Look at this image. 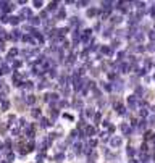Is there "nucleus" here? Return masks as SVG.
Listing matches in <instances>:
<instances>
[{
    "label": "nucleus",
    "instance_id": "1",
    "mask_svg": "<svg viewBox=\"0 0 155 163\" xmlns=\"http://www.w3.org/2000/svg\"><path fill=\"white\" fill-rule=\"evenodd\" d=\"M128 105H129V108H136V107H137V99H136V95L128 97Z\"/></svg>",
    "mask_w": 155,
    "mask_h": 163
},
{
    "label": "nucleus",
    "instance_id": "2",
    "mask_svg": "<svg viewBox=\"0 0 155 163\" xmlns=\"http://www.w3.org/2000/svg\"><path fill=\"white\" fill-rule=\"evenodd\" d=\"M91 32H92L91 29L84 31V34H82V40H84V42H87V40H89V37H91Z\"/></svg>",
    "mask_w": 155,
    "mask_h": 163
},
{
    "label": "nucleus",
    "instance_id": "3",
    "mask_svg": "<svg viewBox=\"0 0 155 163\" xmlns=\"http://www.w3.org/2000/svg\"><path fill=\"white\" fill-rule=\"evenodd\" d=\"M95 131H94V128H91V126H87V129H86V134H87V136H92V134H94Z\"/></svg>",
    "mask_w": 155,
    "mask_h": 163
},
{
    "label": "nucleus",
    "instance_id": "4",
    "mask_svg": "<svg viewBox=\"0 0 155 163\" xmlns=\"http://www.w3.org/2000/svg\"><path fill=\"white\" fill-rule=\"evenodd\" d=\"M26 102L29 103V105H32V103L36 102V99H34V95H29V97H27V99H26Z\"/></svg>",
    "mask_w": 155,
    "mask_h": 163
},
{
    "label": "nucleus",
    "instance_id": "5",
    "mask_svg": "<svg viewBox=\"0 0 155 163\" xmlns=\"http://www.w3.org/2000/svg\"><path fill=\"white\" fill-rule=\"evenodd\" d=\"M121 131H123L125 134H128V133H129V128H128V124H121Z\"/></svg>",
    "mask_w": 155,
    "mask_h": 163
},
{
    "label": "nucleus",
    "instance_id": "6",
    "mask_svg": "<svg viewBox=\"0 0 155 163\" xmlns=\"http://www.w3.org/2000/svg\"><path fill=\"white\" fill-rule=\"evenodd\" d=\"M112 144L113 145H120V144H121V139H120V137H115V139L112 141Z\"/></svg>",
    "mask_w": 155,
    "mask_h": 163
},
{
    "label": "nucleus",
    "instance_id": "7",
    "mask_svg": "<svg viewBox=\"0 0 155 163\" xmlns=\"http://www.w3.org/2000/svg\"><path fill=\"white\" fill-rule=\"evenodd\" d=\"M32 116H34V118H37V116H40V110H37V108H34V110H32Z\"/></svg>",
    "mask_w": 155,
    "mask_h": 163
},
{
    "label": "nucleus",
    "instance_id": "8",
    "mask_svg": "<svg viewBox=\"0 0 155 163\" xmlns=\"http://www.w3.org/2000/svg\"><path fill=\"white\" fill-rule=\"evenodd\" d=\"M57 5H58V3H50V5H49V10H57Z\"/></svg>",
    "mask_w": 155,
    "mask_h": 163
},
{
    "label": "nucleus",
    "instance_id": "9",
    "mask_svg": "<svg viewBox=\"0 0 155 163\" xmlns=\"http://www.w3.org/2000/svg\"><path fill=\"white\" fill-rule=\"evenodd\" d=\"M95 13H97V12H95V10L92 8V10H89V12H87V16H94Z\"/></svg>",
    "mask_w": 155,
    "mask_h": 163
},
{
    "label": "nucleus",
    "instance_id": "10",
    "mask_svg": "<svg viewBox=\"0 0 155 163\" xmlns=\"http://www.w3.org/2000/svg\"><path fill=\"white\" fill-rule=\"evenodd\" d=\"M31 23H32V24H37V23H40V19H39V18H31Z\"/></svg>",
    "mask_w": 155,
    "mask_h": 163
},
{
    "label": "nucleus",
    "instance_id": "11",
    "mask_svg": "<svg viewBox=\"0 0 155 163\" xmlns=\"http://www.w3.org/2000/svg\"><path fill=\"white\" fill-rule=\"evenodd\" d=\"M92 115H94V112H92V110H87V112H86V116H87V118H91Z\"/></svg>",
    "mask_w": 155,
    "mask_h": 163
},
{
    "label": "nucleus",
    "instance_id": "12",
    "mask_svg": "<svg viewBox=\"0 0 155 163\" xmlns=\"http://www.w3.org/2000/svg\"><path fill=\"white\" fill-rule=\"evenodd\" d=\"M2 108H3V110L8 108V102H3V103H2Z\"/></svg>",
    "mask_w": 155,
    "mask_h": 163
},
{
    "label": "nucleus",
    "instance_id": "13",
    "mask_svg": "<svg viewBox=\"0 0 155 163\" xmlns=\"http://www.w3.org/2000/svg\"><path fill=\"white\" fill-rule=\"evenodd\" d=\"M128 155H131V157H133V155H134V150H133V149H131V147L128 149Z\"/></svg>",
    "mask_w": 155,
    "mask_h": 163
},
{
    "label": "nucleus",
    "instance_id": "14",
    "mask_svg": "<svg viewBox=\"0 0 155 163\" xmlns=\"http://www.w3.org/2000/svg\"><path fill=\"white\" fill-rule=\"evenodd\" d=\"M141 116H147V110H141Z\"/></svg>",
    "mask_w": 155,
    "mask_h": 163
},
{
    "label": "nucleus",
    "instance_id": "15",
    "mask_svg": "<svg viewBox=\"0 0 155 163\" xmlns=\"http://www.w3.org/2000/svg\"><path fill=\"white\" fill-rule=\"evenodd\" d=\"M149 37H150V39H155V32H154V31H152V32L149 34Z\"/></svg>",
    "mask_w": 155,
    "mask_h": 163
},
{
    "label": "nucleus",
    "instance_id": "16",
    "mask_svg": "<svg viewBox=\"0 0 155 163\" xmlns=\"http://www.w3.org/2000/svg\"><path fill=\"white\" fill-rule=\"evenodd\" d=\"M154 79H155V76H154Z\"/></svg>",
    "mask_w": 155,
    "mask_h": 163
},
{
    "label": "nucleus",
    "instance_id": "17",
    "mask_svg": "<svg viewBox=\"0 0 155 163\" xmlns=\"http://www.w3.org/2000/svg\"><path fill=\"white\" fill-rule=\"evenodd\" d=\"M2 163H3V162H2Z\"/></svg>",
    "mask_w": 155,
    "mask_h": 163
}]
</instances>
